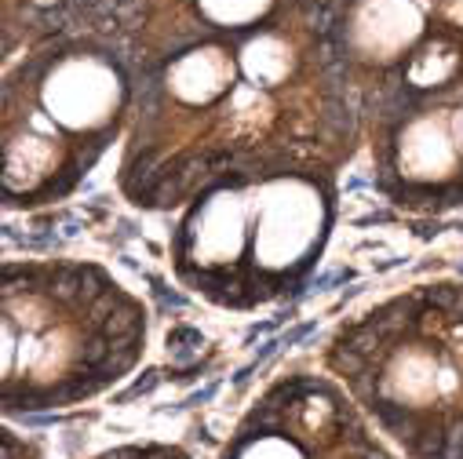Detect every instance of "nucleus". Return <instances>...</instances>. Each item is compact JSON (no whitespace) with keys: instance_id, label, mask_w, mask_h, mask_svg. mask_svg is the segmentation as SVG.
I'll use <instances>...</instances> for the list:
<instances>
[{"instance_id":"39448f33","label":"nucleus","mask_w":463,"mask_h":459,"mask_svg":"<svg viewBox=\"0 0 463 459\" xmlns=\"http://www.w3.org/2000/svg\"><path fill=\"white\" fill-rule=\"evenodd\" d=\"M91 459H190V452L168 441H132V445H113Z\"/></svg>"},{"instance_id":"423d86ee","label":"nucleus","mask_w":463,"mask_h":459,"mask_svg":"<svg viewBox=\"0 0 463 459\" xmlns=\"http://www.w3.org/2000/svg\"><path fill=\"white\" fill-rule=\"evenodd\" d=\"M5 459H44V452L33 437H23L12 426H5Z\"/></svg>"},{"instance_id":"20e7f679","label":"nucleus","mask_w":463,"mask_h":459,"mask_svg":"<svg viewBox=\"0 0 463 459\" xmlns=\"http://www.w3.org/2000/svg\"><path fill=\"white\" fill-rule=\"evenodd\" d=\"M215 459H398V452L343 387L292 372L249 405Z\"/></svg>"},{"instance_id":"f257e3e1","label":"nucleus","mask_w":463,"mask_h":459,"mask_svg":"<svg viewBox=\"0 0 463 459\" xmlns=\"http://www.w3.org/2000/svg\"><path fill=\"white\" fill-rule=\"evenodd\" d=\"M5 416L84 405L121 383L146 351V306L102 267L73 259H8Z\"/></svg>"},{"instance_id":"f03ea898","label":"nucleus","mask_w":463,"mask_h":459,"mask_svg":"<svg viewBox=\"0 0 463 459\" xmlns=\"http://www.w3.org/2000/svg\"><path fill=\"white\" fill-rule=\"evenodd\" d=\"M335 219V186L314 168L230 172L190 197L172 230V263L204 299L252 310L296 292Z\"/></svg>"},{"instance_id":"7ed1b4c3","label":"nucleus","mask_w":463,"mask_h":459,"mask_svg":"<svg viewBox=\"0 0 463 459\" xmlns=\"http://www.w3.org/2000/svg\"><path fill=\"white\" fill-rule=\"evenodd\" d=\"M325 358L405 459H463V285H420L373 306Z\"/></svg>"}]
</instances>
